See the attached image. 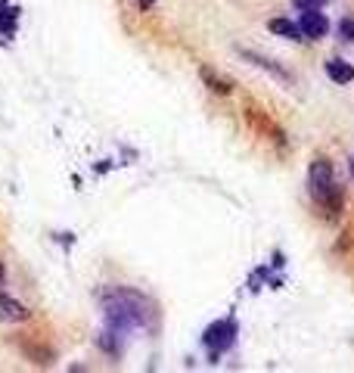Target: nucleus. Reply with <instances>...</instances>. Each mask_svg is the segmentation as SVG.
I'll list each match as a JSON object with an SVG mask.
<instances>
[{
  "label": "nucleus",
  "mask_w": 354,
  "mask_h": 373,
  "mask_svg": "<svg viewBox=\"0 0 354 373\" xmlns=\"http://www.w3.org/2000/svg\"><path fill=\"white\" fill-rule=\"evenodd\" d=\"M153 314V305H149L147 296L134 290H109L106 292V320H109L112 330H134L143 327Z\"/></svg>",
  "instance_id": "1"
},
{
  "label": "nucleus",
  "mask_w": 354,
  "mask_h": 373,
  "mask_svg": "<svg viewBox=\"0 0 354 373\" xmlns=\"http://www.w3.org/2000/svg\"><path fill=\"white\" fill-rule=\"evenodd\" d=\"M308 184H311V196H314L329 215L342 212L345 196H342V186H336V181H332V165H329V159L317 156V159L311 162Z\"/></svg>",
  "instance_id": "2"
},
{
  "label": "nucleus",
  "mask_w": 354,
  "mask_h": 373,
  "mask_svg": "<svg viewBox=\"0 0 354 373\" xmlns=\"http://www.w3.org/2000/svg\"><path fill=\"white\" fill-rule=\"evenodd\" d=\"M233 339H236V320H233V318L215 320V324L205 330V336H202V342H205V348H212L215 355H221V351H227L230 346H233Z\"/></svg>",
  "instance_id": "3"
},
{
  "label": "nucleus",
  "mask_w": 354,
  "mask_h": 373,
  "mask_svg": "<svg viewBox=\"0 0 354 373\" xmlns=\"http://www.w3.org/2000/svg\"><path fill=\"white\" fill-rule=\"evenodd\" d=\"M299 28H301V34L305 38H327V32H329V22H327V16H323L320 10H308V13H301V22H299Z\"/></svg>",
  "instance_id": "4"
},
{
  "label": "nucleus",
  "mask_w": 354,
  "mask_h": 373,
  "mask_svg": "<svg viewBox=\"0 0 354 373\" xmlns=\"http://www.w3.org/2000/svg\"><path fill=\"white\" fill-rule=\"evenodd\" d=\"M0 320H10V324H22V320H28V308L19 305L16 299H10V296H0Z\"/></svg>",
  "instance_id": "5"
},
{
  "label": "nucleus",
  "mask_w": 354,
  "mask_h": 373,
  "mask_svg": "<svg viewBox=\"0 0 354 373\" xmlns=\"http://www.w3.org/2000/svg\"><path fill=\"white\" fill-rule=\"evenodd\" d=\"M271 28L273 34H280V38H292V41H305V34H301L299 22H292V19H271Z\"/></svg>",
  "instance_id": "6"
},
{
  "label": "nucleus",
  "mask_w": 354,
  "mask_h": 373,
  "mask_svg": "<svg viewBox=\"0 0 354 373\" xmlns=\"http://www.w3.org/2000/svg\"><path fill=\"white\" fill-rule=\"evenodd\" d=\"M327 75L336 84H348V81H354V66H348V62H342V60H329L327 62Z\"/></svg>",
  "instance_id": "7"
},
{
  "label": "nucleus",
  "mask_w": 354,
  "mask_h": 373,
  "mask_svg": "<svg viewBox=\"0 0 354 373\" xmlns=\"http://www.w3.org/2000/svg\"><path fill=\"white\" fill-rule=\"evenodd\" d=\"M243 53V60H249V62H255L258 69H264V72H271V75H277V78H283V81H289V72H283L277 66L273 60H264V56H258V53H249V50H240Z\"/></svg>",
  "instance_id": "8"
},
{
  "label": "nucleus",
  "mask_w": 354,
  "mask_h": 373,
  "mask_svg": "<svg viewBox=\"0 0 354 373\" xmlns=\"http://www.w3.org/2000/svg\"><path fill=\"white\" fill-rule=\"evenodd\" d=\"M202 78H205V81L212 84V90H218V93H230V81H224V78H218L212 69H202Z\"/></svg>",
  "instance_id": "9"
},
{
  "label": "nucleus",
  "mask_w": 354,
  "mask_h": 373,
  "mask_svg": "<svg viewBox=\"0 0 354 373\" xmlns=\"http://www.w3.org/2000/svg\"><path fill=\"white\" fill-rule=\"evenodd\" d=\"M336 32H339V41H354V22L351 19H342Z\"/></svg>",
  "instance_id": "10"
},
{
  "label": "nucleus",
  "mask_w": 354,
  "mask_h": 373,
  "mask_svg": "<svg viewBox=\"0 0 354 373\" xmlns=\"http://www.w3.org/2000/svg\"><path fill=\"white\" fill-rule=\"evenodd\" d=\"M295 6H299L301 13H308V10H320L323 4H327V0H292Z\"/></svg>",
  "instance_id": "11"
},
{
  "label": "nucleus",
  "mask_w": 354,
  "mask_h": 373,
  "mask_svg": "<svg viewBox=\"0 0 354 373\" xmlns=\"http://www.w3.org/2000/svg\"><path fill=\"white\" fill-rule=\"evenodd\" d=\"M153 4H156V0H140V10H149Z\"/></svg>",
  "instance_id": "12"
},
{
  "label": "nucleus",
  "mask_w": 354,
  "mask_h": 373,
  "mask_svg": "<svg viewBox=\"0 0 354 373\" xmlns=\"http://www.w3.org/2000/svg\"><path fill=\"white\" fill-rule=\"evenodd\" d=\"M0 286H4V262H0Z\"/></svg>",
  "instance_id": "13"
},
{
  "label": "nucleus",
  "mask_w": 354,
  "mask_h": 373,
  "mask_svg": "<svg viewBox=\"0 0 354 373\" xmlns=\"http://www.w3.org/2000/svg\"><path fill=\"white\" fill-rule=\"evenodd\" d=\"M348 165H351V175H354V159H348Z\"/></svg>",
  "instance_id": "14"
}]
</instances>
